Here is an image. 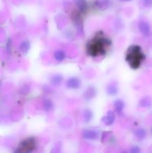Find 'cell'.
<instances>
[{
  "label": "cell",
  "mask_w": 152,
  "mask_h": 153,
  "mask_svg": "<svg viewBox=\"0 0 152 153\" xmlns=\"http://www.w3.org/2000/svg\"><path fill=\"white\" fill-rule=\"evenodd\" d=\"M145 58L141 47L139 46H131L128 49L126 55V60L131 68L137 69Z\"/></svg>",
  "instance_id": "1"
},
{
  "label": "cell",
  "mask_w": 152,
  "mask_h": 153,
  "mask_svg": "<svg viewBox=\"0 0 152 153\" xmlns=\"http://www.w3.org/2000/svg\"><path fill=\"white\" fill-rule=\"evenodd\" d=\"M111 44V41L104 37H96L87 45V51L89 54L93 56L104 54L106 52L105 46H108Z\"/></svg>",
  "instance_id": "2"
},
{
  "label": "cell",
  "mask_w": 152,
  "mask_h": 153,
  "mask_svg": "<svg viewBox=\"0 0 152 153\" xmlns=\"http://www.w3.org/2000/svg\"><path fill=\"white\" fill-rule=\"evenodd\" d=\"M35 147V141L34 138H28L22 141L18 147L16 153H29Z\"/></svg>",
  "instance_id": "3"
},
{
  "label": "cell",
  "mask_w": 152,
  "mask_h": 153,
  "mask_svg": "<svg viewBox=\"0 0 152 153\" xmlns=\"http://www.w3.org/2000/svg\"><path fill=\"white\" fill-rule=\"evenodd\" d=\"M80 85H81V81L77 77L69 78L66 82V86L69 89H78Z\"/></svg>",
  "instance_id": "4"
},
{
  "label": "cell",
  "mask_w": 152,
  "mask_h": 153,
  "mask_svg": "<svg viewBox=\"0 0 152 153\" xmlns=\"http://www.w3.org/2000/svg\"><path fill=\"white\" fill-rule=\"evenodd\" d=\"M115 120H116V115H115L114 112L110 111L107 112L105 115L102 117L101 121L103 122V123L106 126H111L112 124L114 123Z\"/></svg>",
  "instance_id": "5"
},
{
  "label": "cell",
  "mask_w": 152,
  "mask_h": 153,
  "mask_svg": "<svg viewBox=\"0 0 152 153\" xmlns=\"http://www.w3.org/2000/svg\"><path fill=\"white\" fill-rule=\"evenodd\" d=\"M106 91H107V94L110 96H115L119 92V86L116 82H110L109 85H107V88H106Z\"/></svg>",
  "instance_id": "6"
},
{
  "label": "cell",
  "mask_w": 152,
  "mask_h": 153,
  "mask_svg": "<svg viewBox=\"0 0 152 153\" xmlns=\"http://www.w3.org/2000/svg\"><path fill=\"white\" fill-rule=\"evenodd\" d=\"M83 137L88 140H95L98 138V134L96 131L92 129H86L82 133Z\"/></svg>",
  "instance_id": "7"
},
{
  "label": "cell",
  "mask_w": 152,
  "mask_h": 153,
  "mask_svg": "<svg viewBox=\"0 0 152 153\" xmlns=\"http://www.w3.org/2000/svg\"><path fill=\"white\" fill-rule=\"evenodd\" d=\"M139 29L140 32L143 34V35L148 36L149 35L151 31V27L149 24L145 21H141L139 23Z\"/></svg>",
  "instance_id": "8"
},
{
  "label": "cell",
  "mask_w": 152,
  "mask_h": 153,
  "mask_svg": "<svg viewBox=\"0 0 152 153\" xmlns=\"http://www.w3.org/2000/svg\"><path fill=\"white\" fill-rule=\"evenodd\" d=\"M95 95H96V90L94 87H89L83 93V98L88 101V100H91L93 98H95Z\"/></svg>",
  "instance_id": "9"
},
{
  "label": "cell",
  "mask_w": 152,
  "mask_h": 153,
  "mask_svg": "<svg viewBox=\"0 0 152 153\" xmlns=\"http://www.w3.org/2000/svg\"><path fill=\"white\" fill-rule=\"evenodd\" d=\"M63 81V77L62 75L61 74H55L51 77L50 82L53 86L58 87L62 84Z\"/></svg>",
  "instance_id": "10"
},
{
  "label": "cell",
  "mask_w": 152,
  "mask_h": 153,
  "mask_svg": "<svg viewBox=\"0 0 152 153\" xmlns=\"http://www.w3.org/2000/svg\"><path fill=\"white\" fill-rule=\"evenodd\" d=\"M75 4L81 13H85L87 10L88 4L86 0H75Z\"/></svg>",
  "instance_id": "11"
},
{
  "label": "cell",
  "mask_w": 152,
  "mask_h": 153,
  "mask_svg": "<svg viewBox=\"0 0 152 153\" xmlns=\"http://www.w3.org/2000/svg\"><path fill=\"white\" fill-rule=\"evenodd\" d=\"M125 103L122 100H117L114 102V108L118 114H121L123 112Z\"/></svg>",
  "instance_id": "12"
},
{
  "label": "cell",
  "mask_w": 152,
  "mask_h": 153,
  "mask_svg": "<svg viewBox=\"0 0 152 153\" xmlns=\"http://www.w3.org/2000/svg\"><path fill=\"white\" fill-rule=\"evenodd\" d=\"M43 110H44L46 112L51 111L54 108L53 102H52L51 100L46 99V100H45L44 101H43Z\"/></svg>",
  "instance_id": "13"
},
{
  "label": "cell",
  "mask_w": 152,
  "mask_h": 153,
  "mask_svg": "<svg viewBox=\"0 0 152 153\" xmlns=\"http://www.w3.org/2000/svg\"><path fill=\"white\" fill-rule=\"evenodd\" d=\"M151 100L148 97H143L142 99H141L139 101V103L140 107L142 108H150L151 106Z\"/></svg>",
  "instance_id": "14"
},
{
  "label": "cell",
  "mask_w": 152,
  "mask_h": 153,
  "mask_svg": "<svg viewBox=\"0 0 152 153\" xmlns=\"http://www.w3.org/2000/svg\"><path fill=\"white\" fill-rule=\"evenodd\" d=\"M54 57H55V59L58 62H61V61H63L66 58V54L64 52V51L63 50H57L56 52L54 54Z\"/></svg>",
  "instance_id": "15"
},
{
  "label": "cell",
  "mask_w": 152,
  "mask_h": 153,
  "mask_svg": "<svg viewBox=\"0 0 152 153\" xmlns=\"http://www.w3.org/2000/svg\"><path fill=\"white\" fill-rule=\"evenodd\" d=\"M146 132L144 128H137L135 131H134V135L136 136V137L139 139V140H143L145 137H146Z\"/></svg>",
  "instance_id": "16"
},
{
  "label": "cell",
  "mask_w": 152,
  "mask_h": 153,
  "mask_svg": "<svg viewBox=\"0 0 152 153\" xmlns=\"http://www.w3.org/2000/svg\"><path fill=\"white\" fill-rule=\"evenodd\" d=\"M92 117H93V114H92V111L89 110V109H86V110L83 111V117L85 122H89L92 119Z\"/></svg>",
  "instance_id": "17"
},
{
  "label": "cell",
  "mask_w": 152,
  "mask_h": 153,
  "mask_svg": "<svg viewBox=\"0 0 152 153\" xmlns=\"http://www.w3.org/2000/svg\"><path fill=\"white\" fill-rule=\"evenodd\" d=\"M29 49H30L29 42L27 41V40L22 42V44H21V46H20L21 51L23 52H25V53H26V52L29 50Z\"/></svg>",
  "instance_id": "18"
},
{
  "label": "cell",
  "mask_w": 152,
  "mask_h": 153,
  "mask_svg": "<svg viewBox=\"0 0 152 153\" xmlns=\"http://www.w3.org/2000/svg\"><path fill=\"white\" fill-rule=\"evenodd\" d=\"M98 2H99V4H96V5L98 6V8L102 9V10L107 8V6L109 5L108 3H107V1H105V0H104V1H98Z\"/></svg>",
  "instance_id": "19"
},
{
  "label": "cell",
  "mask_w": 152,
  "mask_h": 153,
  "mask_svg": "<svg viewBox=\"0 0 152 153\" xmlns=\"http://www.w3.org/2000/svg\"><path fill=\"white\" fill-rule=\"evenodd\" d=\"M140 152H141V149H140V148L137 146H133V147L131 149V150H130V153H140Z\"/></svg>",
  "instance_id": "20"
},
{
  "label": "cell",
  "mask_w": 152,
  "mask_h": 153,
  "mask_svg": "<svg viewBox=\"0 0 152 153\" xmlns=\"http://www.w3.org/2000/svg\"><path fill=\"white\" fill-rule=\"evenodd\" d=\"M143 5L145 7H152V0H142Z\"/></svg>",
  "instance_id": "21"
},
{
  "label": "cell",
  "mask_w": 152,
  "mask_h": 153,
  "mask_svg": "<svg viewBox=\"0 0 152 153\" xmlns=\"http://www.w3.org/2000/svg\"><path fill=\"white\" fill-rule=\"evenodd\" d=\"M121 1H131V0H121Z\"/></svg>",
  "instance_id": "22"
},
{
  "label": "cell",
  "mask_w": 152,
  "mask_h": 153,
  "mask_svg": "<svg viewBox=\"0 0 152 153\" xmlns=\"http://www.w3.org/2000/svg\"><path fill=\"white\" fill-rule=\"evenodd\" d=\"M122 153H127V152H122Z\"/></svg>",
  "instance_id": "23"
}]
</instances>
